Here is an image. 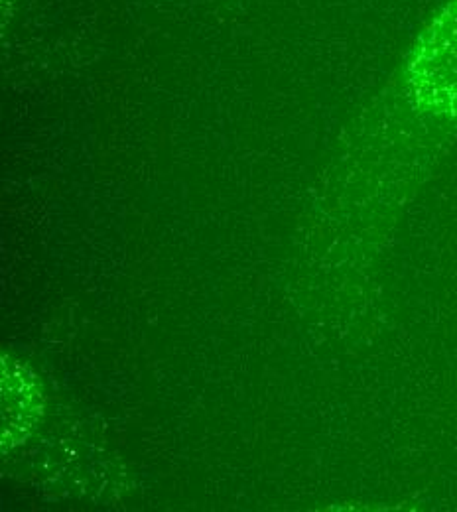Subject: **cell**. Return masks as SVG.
Listing matches in <instances>:
<instances>
[{"label": "cell", "instance_id": "6da1fadb", "mask_svg": "<svg viewBox=\"0 0 457 512\" xmlns=\"http://www.w3.org/2000/svg\"><path fill=\"white\" fill-rule=\"evenodd\" d=\"M406 73L412 97L424 109L457 119V0H450L422 32Z\"/></svg>", "mask_w": 457, "mask_h": 512}]
</instances>
